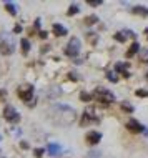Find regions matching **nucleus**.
Instances as JSON below:
<instances>
[{"label":"nucleus","mask_w":148,"mask_h":158,"mask_svg":"<svg viewBox=\"0 0 148 158\" xmlns=\"http://www.w3.org/2000/svg\"><path fill=\"white\" fill-rule=\"evenodd\" d=\"M80 38L77 37H72L70 42L67 44L65 47V55H68V57H77V55L80 53Z\"/></svg>","instance_id":"f03ea898"},{"label":"nucleus","mask_w":148,"mask_h":158,"mask_svg":"<svg viewBox=\"0 0 148 158\" xmlns=\"http://www.w3.org/2000/svg\"><path fill=\"white\" fill-rule=\"evenodd\" d=\"M80 98H82L83 102H88V100H90V98H92V95H88V93L82 92V93H80Z\"/></svg>","instance_id":"4be33fe9"},{"label":"nucleus","mask_w":148,"mask_h":158,"mask_svg":"<svg viewBox=\"0 0 148 158\" xmlns=\"http://www.w3.org/2000/svg\"><path fill=\"white\" fill-rule=\"evenodd\" d=\"M137 52H140V45H138L137 42H133V44H132V47L128 48V52H126V55H125V57H126V58H132V57H133V55L137 53Z\"/></svg>","instance_id":"9d476101"},{"label":"nucleus","mask_w":148,"mask_h":158,"mask_svg":"<svg viewBox=\"0 0 148 158\" xmlns=\"http://www.w3.org/2000/svg\"><path fill=\"white\" fill-rule=\"evenodd\" d=\"M47 152L52 156H57V155H60V153H62V147H60V145H57V143H50L47 147Z\"/></svg>","instance_id":"6e6552de"},{"label":"nucleus","mask_w":148,"mask_h":158,"mask_svg":"<svg viewBox=\"0 0 148 158\" xmlns=\"http://www.w3.org/2000/svg\"><path fill=\"white\" fill-rule=\"evenodd\" d=\"M78 10H80V7L73 3V5H70V8H68V12H67V14H68V15H75V14H78Z\"/></svg>","instance_id":"6ab92c4d"},{"label":"nucleus","mask_w":148,"mask_h":158,"mask_svg":"<svg viewBox=\"0 0 148 158\" xmlns=\"http://www.w3.org/2000/svg\"><path fill=\"white\" fill-rule=\"evenodd\" d=\"M92 98L101 102V103H113L115 102V95L110 90H107L105 87H97L93 90V93H92Z\"/></svg>","instance_id":"f257e3e1"},{"label":"nucleus","mask_w":148,"mask_h":158,"mask_svg":"<svg viewBox=\"0 0 148 158\" xmlns=\"http://www.w3.org/2000/svg\"><path fill=\"white\" fill-rule=\"evenodd\" d=\"M126 128H128L130 131H133V133H146L148 135V130L142 125V123H138L137 120H130L126 123Z\"/></svg>","instance_id":"39448f33"},{"label":"nucleus","mask_w":148,"mask_h":158,"mask_svg":"<svg viewBox=\"0 0 148 158\" xmlns=\"http://www.w3.org/2000/svg\"><path fill=\"white\" fill-rule=\"evenodd\" d=\"M107 78L110 80V82H113V83L118 82V77H117L115 72H107Z\"/></svg>","instance_id":"f3484780"},{"label":"nucleus","mask_w":148,"mask_h":158,"mask_svg":"<svg viewBox=\"0 0 148 158\" xmlns=\"http://www.w3.org/2000/svg\"><path fill=\"white\" fill-rule=\"evenodd\" d=\"M138 97H148V90H137Z\"/></svg>","instance_id":"5701e85b"},{"label":"nucleus","mask_w":148,"mask_h":158,"mask_svg":"<svg viewBox=\"0 0 148 158\" xmlns=\"http://www.w3.org/2000/svg\"><path fill=\"white\" fill-rule=\"evenodd\" d=\"M97 22H98V17H97V15H90V17H87V19H85V23H88V25L97 23Z\"/></svg>","instance_id":"a211bd4d"},{"label":"nucleus","mask_w":148,"mask_h":158,"mask_svg":"<svg viewBox=\"0 0 148 158\" xmlns=\"http://www.w3.org/2000/svg\"><path fill=\"white\" fill-rule=\"evenodd\" d=\"M52 28H53V33H55V35H58V37L67 35V33H68V32H67V28L63 27V25H60V23H53Z\"/></svg>","instance_id":"1a4fd4ad"},{"label":"nucleus","mask_w":148,"mask_h":158,"mask_svg":"<svg viewBox=\"0 0 148 158\" xmlns=\"http://www.w3.org/2000/svg\"><path fill=\"white\" fill-rule=\"evenodd\" d=\"M5 8H7V12H8L10 15H15V14H17L15 3H12V2H7V3H5Z\"/></svg>","instance_id":"ddd939ff"},{"label":"nucleus","mask_w":148,"mask_h":158,"mask_svg":"<svg viewBox=\"0 0 148 158\" xmlns=\"http://www.w3.org/2000/svg\"><path fill=\"white\" fill-rule=\"evenodd\" d=\"M115 70H117V72H120V73H123L125 77H130V72L126 70V63H121V62H118L117 65H115Z\"/></svg>","instance_id":"9b49d317"},{"label":"nucleus","mask_w":148,"mask_h":158,"mask_svg":"<svg viewBox=\"0 0 148 158\" xmlns=\"http://www.w3.org/2000/svg\"><path fill=\"white\" fill-rule=\"evenodd\" d=\"M140 60L145 62V63H148V48L140 50Z\"/></svg>","instance_id":"dca6fc26"},{"label":"nucleus","mask_w":148,"mask_h":158,"mask_svg":"<svg viewBox=\"0 0 148 158\" xmlns=\"http://www.w3.org/2000/svg\"><path fill=\"white\" fill-rule=\"evenodd\" d=\"M146 78H148V72H146Z\"/></svg>","instance_id":"bb28decb"},{"label":"nucleus","mask_w":148,"mask_h":158,"mask_svg":"<svg viewBox=\"0 0 148 158\" xmlns=\"http://www.w3.org/2000/svg\"><path fill=\"white\" fill-rule=\"evenodd\" d=\"M18 95H20V98H22L23 102L32 100V98H33V87H32V85H25V87H22L18 90Z\"/></svg>","instance_id":"423d86ee"},{"label":"nucleus","mask_w":148,"mask_h":158,"mask_svg":"<svg viewBox=\"0 0 148 158\" xmlns=\"http://www.w3.org/2000/svg\"><path fill=\"white\" fill-rule=\"evenodd\" d=\"M120 106L125 110V112H128V113H133V105H130L128 102H121Z\"/></svg>","instance_id":"2eb2a0df"},{"label":"nucleus","mask_w":148,"mask_h":158,"mask_svg":"<svg viewBox=\"0 0 148 158\" xmlns=\"http://www.w3.org/2000/svg\"><path fill=\"white\" fill-rule=\"evenodd\" d=\"M14 32H15V33H20V32H22V28H20V25H17V27L14 28Z\"/></svg>","instance_id":"a878e982"},{"label":"nucleus","mask_w":148,"mask_h":158,"mask_svg":"<svg viewBox=\"0 0 148 158\" xmlns=\"http://www.w3.org/2000/svg\"><path fill=\"white\" fill-rule=\"evenodd\" d=\"M101 140V133L100 131H88L87 133V142L90 145H97Z\"/></svg>","instance_id":"0eeeda50"},{"label":"nucleus","mask_w":148,"mask_h":158,"mask_svg":"<svg viewBox=\"0 0 148 158\" xmlns=\"http://www.w3.org/2000/svg\"><path fill=\"white\" fill-rule=\"evenodd\" d=\"M88 5H92V7H97V5H101V3H103V2H101V0H88Z\"/></svg>","instance_id":"412c9836"},{"label":"nucleus","mask_w":148,"mask_h":158,"mask_svg":"<svg viewBox=\"0 0 148 158\" xmlns=\"http://www.w3.org/2000/svg\"><path fill=\"white\" fill-rule=\"evenodd\" d=\"M88 156H95V158H98V156H100V152H90V153H88Z\"/></svg>","instance_id":"393cba45"},{"label":"nucleus","mask_w":148,"mask_h":158,"mask_svg":"<svg viewBox=\"0 0 148 158\" xmlns=\"http://www.w3.org/2000/svg\"><path fill=\"white\" fill-rule=\"evenodd\" d=\"M20 45H22V52L23 53H28V50H30V42H28L27 38H23V40L20 42Z\"/></svg>","instance_id":"4468645a"},{"label":"nucleus","mask_w":148,"mask_h":158,"mask_svg":"<svg viewBox=\"0 0 148 158\" xmlns=\"http://www.w3.org/2000/svg\"><path fill=\"white\" fill-rule=\"evenodd\" d=\"M115 40H118V42H125V40H126L125 33H123V32H118V33H115Z\"/></svg>","instance_id":"aec40b11"},{"label":"nucleus","mask_w":148,"mask_h":158,"mask_svg":"<svg viewBox=\"0 0 148 158\" xmlns=\"http://www.w3.org/2000/svg\"><path fill=\"white\" fill-rule=\"evenodd\" d=\"M33 153H35V156H37V158H40L42 155H43V150H42V148H37V150L33 152Z\"/></svg>","instance_id":"b1692460"},{"label":"nucleus","mask_w":148,"mask_h":158,"mask_svg":"<svg viewBox=\"0 0 148 158\" xmlns=\"http://www.w3.org/2000/svg\"><path fill=\"white\" fill-rule=\"evenodd\" d=\"M132 12H133V14H137V15H143V17H146V15H148V8H146V7H142V5L133 7V8H132Z\"/></svg>","instance_id":"f8f14e48"},{"label":"nucleus","mask_w":148,"mask_h":158,"mask_svg":"<svg viewBox=\"0 0 148 158\" xmlns=\"http://www.w3.org/2000/svg\"><path fill=\"white\" fill-rule=\"evenodd\" d=\"M14 52V42L8 38L7 40V35H2L0 37V53L2 55H10Z\"/></svg>","instance_id":"7ed1b4c3"},{"label":"nucleus","mask_w":148,"mask_h":158,"mask_svg":"<svg viewBox=\"0 0 148 158\" xmlns=\"http://www.w3.org/2000/svg\"><path fill=\"white\" fill-rule=\"evenodd\" d=\"M3 117H5V120H8L10 123L20 122V115H18V112H17L14 106H10V105L5 106V110H3Z\"/></svg>","instance_id":"20e7f679"}]
</instances>
